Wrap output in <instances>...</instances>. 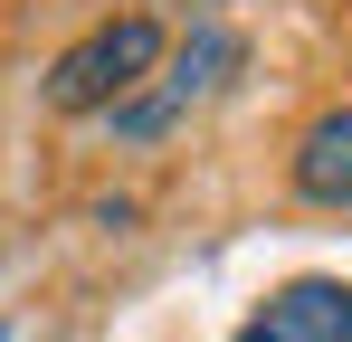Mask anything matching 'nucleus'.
Masks as SVG:
<instances>
[{"instance_id":"obj_1","label":"nucleus","mask_w":352,"mask_h":342,"mask_svg":"<svg viewBox=\"0 0 352 342\" xmlns=\"http://www.w3.org/2000/svg\"><path fill=\"white\" fill-rule=\"evenodd\" d=\"M162 48H172V19H162V10H105V19H86V29L48 57L38 105L58 114V124H105L133 86H153Z\"/></svg>"},{"instance_id":"obj_4","label":"nucleus","mask_w":352,"mask_h":342,"mask_svg":"<svg viewBox=\"0 0 352 342\" xmlns=\"http://www.w3.org/2000/svg\"><path fill=\"white\" fill-rule=\"evenodd\" d=\"M229 342H352V276H286L267 285Z\"/></svg>"},{"instance_id":"obj_2","label":"nucleus","mask_w":352,"mask_h":342,"mask_svg":"<svg viewBox=\"0 0 352 342\" xmlns=\"http://www.w3.org/2000/svg\"><path fill=\"white\" fill-rule=\"evenodd\" d=\"M238 67H248V38H238L229 19H190L172 48H162L153 86H133V95L105 114V133H115L124 152H153L172 124H190L210 95H229V76H238Z\"/></svg>"},{"instance_id":"obj_3","label":"nucleus","mask_w":352,"mask_h":342,"mask_svg":"<svg viewBox=\"0 0 352 342\" xmlns=\"http://www.w3.org/2000/svg\"><path fill=\"white\" fill-rule=\"evenodd\" d=\"M276 181H286V200L305 219H352V86H333L324 105L295 114Z\"/></svg>"}]
</instances>
